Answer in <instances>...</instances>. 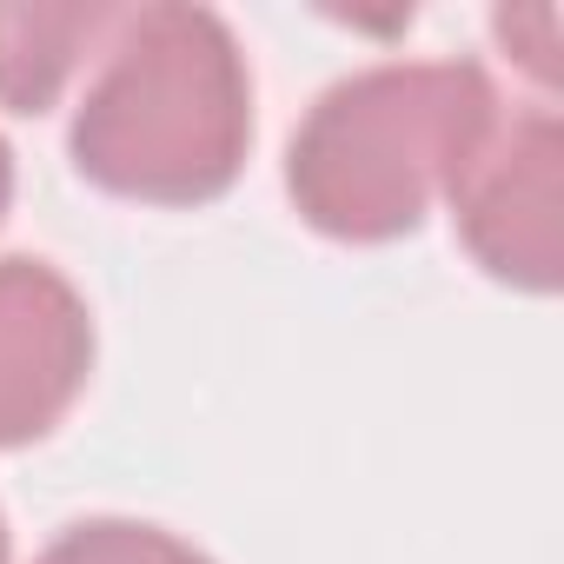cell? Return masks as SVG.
<instances>
[{
    "label": "cell",
    "instance_id": "obj_1",
    "mask_svg": "<svg viewBox=\"0 0 564 564\" xmlns=\"http://www.w3.org/2000/svg\"><path fill=\"white\" fill-rule=\"evenodd\" d=\"M252 147V74L213 8L153 0L120 14L74 113V166L140 206L219 199Z\"/></svg>",
    "mask_w": 564,
    "mask_h": 564
},
{
    "label": "cell",
    "instance_id": "obj_2",
    "mask_svg": "<svg viewBox=\"0 0 564 564\" xmlns=\"http://www.w3.org/2000/svg\"><path fill=\"white\" fill-rule=\"evenodd\" d=\"M498 127V87L471 61H392L319 94L286 153V193L306 226L346 246L405 239L432 199H452Z\"/></svg>",
    "mask_w": 564,
    "mask_h": 564
},
{
    "label": "cell",
    "instance_id": "obj_3",
    "mask_svg": "<svg viewBox=\"0 0 564 564\" xmlns=\"http://www.w3.org/2000/svg\"><path fill=\"white\" fill-rule=\"evenodd\" d=\"M465 252L518 293H557L564 279V127L551 107L498 120L465 180L452 186Z\"/></svg>",
    "mask_w": 564,
    "mask_h": 564
},
{
    "label": "cell",
    "instance_id": "obj_4",
    "mask_svg": "<svg viewBox=\"0 0 564 564\" xmlns=\"http://www.w3.org/2000/svg\"><path fill=\"white\" fill-rule=\"evenodd\" d=\"M94 372V319L47 259H0V452L47 438Z\"/></svg>",
    "mask_w": 564,
    "mask_h": 564
},
{
    "label": "cell",
    "instance_id": "obj_5",
    "mask_svg": "<svg viewBox=\"0 0 564 564\" xmlns=\"http://www.w3.org/2000/svg\"><path fill=\"white\" fill-rule=\"evenodd\" d=\"M120 14L127 8H107V0H67V8L8 0L0 8V107L47 113L74 67L120 28Z\"/></svg>",
    "mask_w": 564,
    "mask_h": 564
},
{
    "label": "cell",
    "instance_id": "obj_6",
    "mask_svg": "<svg viewBox=\"0 0 564 564\" xmlns=\"http://www.w3.org/2000/svg\"><path fill=\"white\" fill-rule=\"evenodd\" d=\"M34 564H213V557L140 518H87V524H67Z\"/></svg>",
    "mask_w": 564,
    "mask_h": 564
},
{
    "label": "cell",
    "instance_id": "obj_7",
    "mask_svg": "<svg viewBox=\"0 0 564 564\" xmlns=\"http://www.w3.org/2000/svg\"><path fill=\"white\" fill-rule=\"evenodd\" d=\"M8 199H14V153L0 140V219H8Z\"/></svg>",
    "mask_w": 564,
    "mask_h": 564
},
{
    "label": "cell",
    "instance_id": "obj_8",
    "mask_svg": "<svg viewBox=\"0 0 564 564\" xmlns=\"http://www.w3.org/2000/svg\"><path fill=\"white\" fill-rule=\"evenodd\" d=\"M0 564H8V518H0Z\"/></svg>",
    "mask_w": 564,
    "mask_h": 564
}]
</instances>
